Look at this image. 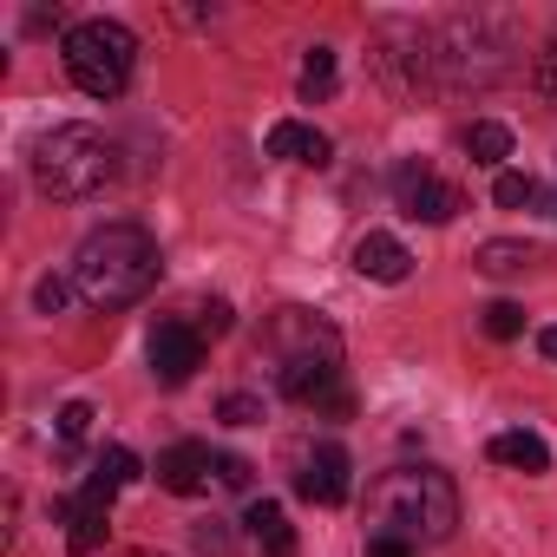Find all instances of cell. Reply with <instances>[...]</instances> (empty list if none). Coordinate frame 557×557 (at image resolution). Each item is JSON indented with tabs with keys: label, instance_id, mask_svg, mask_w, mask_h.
Instances as JSON below:
<instances>
[{
	"label": "cell",
	"instance_id": "obj_5",
	"mask_svg": "<svg viewBox=\"0 0 557 557\" xmlns=\"http://www.w3.org/2000/svg\"><path fill=\"white\" fill-rule=\"evenodd\" d=\"M505 66H511V40L485 14H453L433 40V73L446 86H492Z\"/></svg>",
	"mask_w": 557,
	"mask_h": 557
},
{
	"label": "cell",
	"instance_id": "obj_31",
	"mask_svg": "<svg viewBox=\"0 0 557 557\" xmlns=\"http://www.w3.org/2000/svg\"><path fill=\"white\" fill-rule=\"evenodd\" d=\"M537 348H544V361H557V329H544V335H537Z\"/></svg>",
	"mask_w": 557,
	"mask_h": 557
},
{
	"label": "cell",
	"instance_id": "obj_16",
	"mask_svg": "<svg viewBox=\"0 0 557 557\" xmlns=\"http://www.w3.org/2000/svg\"><path fill=\"white\" fill-rule=\"evenodd\" d=\"M53 518L66 524V544H73V557H92L99 544H106V511H79V505H53Z\"/></svg>",
	"mask_w": 557,
	"mask_h": 557
},
{
	"label": "cell",
	"instance_id": "obj_22",
	"mask_svg": "<svg viewBox=\"0 0 557 557\" xmlns=\"http://www.w3.org/2000/svg\"><path fill=\"white\" fill-rule=\"evenodd\" d=\"M479 322H485L492 342H518V335H524V309H518V302H492Z\"/></svg>",
	"mask_w": 557,
	"mask_h": 557
},
{
	"label": "cell",
	"instance_id": "obj_23",
	"mask_svg": "<svg viewBox=\"0 0 557 557\" xmlns=\"http://www.w3.org/2000/svg\"><path fill=\"white\" fill-rule=\"evenodd\" d=\"M216 420H223V426H262V400H256V394H223Z\"/></svg>",
	"mask_w": 557,
	"mask_h": 557
},
{
	"label": "cell",
	"instance_id": "obj_12",
	"mask_svg": "<svg viewBox=\"0 0 557 557\" xmlns=\"http://www.w3.org/2000/svg\"><path fill=\"white\" fill-rule=\"evenodd\" d=\"M329 132H315V125H302V119H283V125H269V158H283V164H329Z\"/></svg>",
	"mask_w": 557,
	"mask_h": 557
},
{
	"label": "cell",
	"instance_id": "obj_13",
	"mask_svg": "<svg viewBox=\"0 0 557 557\" xmlns=\"http://www.w3.org/2000/svg\"><path fill=\"white\" fill-rule=\"evenodd\" d=\"M243 524H249V537H256L262 557H296V524H289V511L275 505V498H256Z\"/></svg>",
	"mask_w": 557,
	"mask_h": 557
},
{
	"label": "cell",
	"instance_id": "obj_18",
	"mask_svg": "<svg viewBox=\"0 0 557 557\" xmlns=\"http://www.w3.org/2000/svg\"><path fill=\"white\" fill-rule=\"evenodd\" d=\"M531 262H537L531 243H505V236L479 243V269H485V275H518V269H531Z\"/></svg>",
	"mask_w": 557,
	"mask_h": 557
},
{
	"label": "cell",
	"instance_id": "obj_7",
	"mask_svg": "<svg viewBox=\"0 0 557 557\" xmlns=\"http://www.w3.org/2000/svg\"><path fill=\"white\" fill-rule=\"evenodd\" d=\"M262 342H269V355L275 361H342V335L322 322V315H309V309H275L269 315V329H262Z\"/></svg>",
	"mask_w": 557,
	"mask_h": 557
},
{
	"label": "cell",
	"instance_id": "obj_19",
	"mask_svg": "<svg viewBox=\"0 0 557 557\" xmlns=\"http://www.w3.org/2000/svg\"><path fill=\"white\" fill-rule=\"evenodd\" d=\"M544 190H537V177L531 171H498V184H492V203L498 210H531Z\"/></svg>",
	"mask_w": 557,
	"mask_h": 557
},
{
	"label": "cell",
	"instance_id": "obj_2",
	"mask_svg": "<svg viewBox=\"0 0 557 557\" xmlns=\"http://www.w3.org/2000/svg\"><path fill=\"white\" fill-rule=\"evenodd\" d=\"M368 518H374V531H394V537H407V544H420V537L440 544V537H453V524H459V492H453V479L433 472V466H394V472L374 479Z\"/></svg>",
	"mask_w": 557,
	"mask_h": 557
},
{
	"label": "cell",
	"instance_id": "obj_32",
	"mask_svg": "<svg viewBox=\"0 0 557 557\" xmlns=\"http://www.w3.org/2000/svg\"><path fill=\"white\" fill-rule=\"evenodd\" d=\"M125 557H151V550H125Z\"/></svg>",
	"mask_w": 557,
	"mask_h": 557
},
{
	"label": "cell",
	"instance_id": "obj_15",
	"mask_svg": "<svg viewBox=\"0 0 557 557\" xmlns=\"http://www.w3.org/2000/svg\"><path fill=\"white\" fill-rule=\"evenodd\" d=\"M498 466H518V472H550V446L537 440V433H492V446H485Z\"/></svg>",
	"mask_w": 557,
	"mask_h": 557
},
{
	"label": "cell",
	"instance_id": "obj_10",
	"mask_svg": "<svg viewBox=\"0 0 557 557\" xmlns=\"http://www.w3.org/2000/svg\"><path fill=\"white\" fill-rule=\"evenodd\" d=\"M355 269L368 275V283H407L413 249L400 236H387V230H368V236H355Z\"/></svg>",
	"mask_w": 557,
	"mask_h": 557
},
{
	"label": "cell",
	"instance_id": "obj_26",
	"mask_svg": "<svg viewBox=\"0 0 557 557\" xmlns=\"http://www.w3.org/2000/svg\"><path fill=\"white\" fill-rule=\"evenodd\" d=\"M86 433H92V407H86V400H66V407H60V440L73 446V440H86Z\"/></svg>",
	"mask_w": 557,
	"mask_h": 557
},
{
	"label": "cell",
	"instance_id": "obj_6",
	"mask_svg": "<svg viewBox=\"0 0 557 557\" xmlns=\"http://www.w3.org/2000/svg\"><path fill=\"white\" fill-rule=\"evenodd\" d=\"M394 203L413 216V223H453L459 210H466V197H459V184H446L426 158H400L394 164Z\"/></svg>",
	"mask_w": 557,
	"mask_h": 557
},
{
	"label": "cell",
	"instance_id": "obj_25",
	"mask_svg": "<svg viewBox=\"0 0 557 557\" xmlns=\"http://www.w3.org/2000/svg\"><path fill=\"white\" fill-rule=\"evenodd\" d=\"M79 289L66 283V275H40V289H34V302H40V315H60L66 302H73Z\"/></svg>",
	"mask_w": 557,
	"mask_h": 557
},
{
	"label": "cell",
	"instance_id": "obj_1",
	"mask_svg": "<svg viewBox=\"0 0 557 557\" xmlns=\"http://www.w3.org/2000/svg\"><path fill=\"white\" fill-rule=\"evenodd\" d=\"M164 275V256H158V236L138 230V223H106L79 243L73 256V289L79 302L92 309H132L138 296H151V283Z\"/></svg>",
	"mask_w": 557,
	"mask_h": 557
},
{
	"label": "cell",
	"instance_id": "obj_8",
	"mask_svg": "<svg viewBox=\"0 0 557 557\" xmlns=\"http://www.w3.org/2000/svg\"><path fill=\"white\" fill-rule=\"evenodd\" d=\"M197 368H203V335L190 322H158L151 329V374L164 387H184Z\"/></svg>",
	"mask_w": 557,
	"mask_h": 557
},
{
	"label": "cell",
	"instance_id": "obj_11",
	"mask_svg": "<svg viewBox=\"0 0 557 557\" xmlns=\"http://www.w3.org/2000/svg\"><path fill=\"white\" fill-rule=\"evenodd\" d=\"M210 472H216V459H210V446H197V440H177L171 453H158V485L177 492V498H197V492L210 485Z\"/></svg>",
	"mask_w": 557,
	"mask_h": 557
},
{
	"label": "cell",
	"instance_id": "obj_28",
	"mask_svg": "<svg viewBox=\"0 0 557 557\" xmlns=\"http://www.w3.org/2000/svg\"><path fill=\"white\" fill-rule=\"evenodd\" d=\"M197 550H203V557H230V531H223L216 518H203V524H197Z\"/></svg>",
	"mask_w": 557,
	"mask_h": 557
},
{
	"label": "cell",
	"instance_id": "obj_17",
	"mask_svg": "<svg viewBox=\"0 0 557 557\" xmlns=\"http://www.w3.org/2000/svg\"><path fill=\"white\" fill-rule=\"evenodd\" d=\"M466 158H472V164H492V171H498V164L511 158V132H505L498 119H479V125H466Z\"/></svg>",
	"mask_w": 557,
	"mask_h": 557
},
{
	"label": "cell",
	"instance_id": "obj_14",
	"mask_svg": "<svg viewBox=\"0 0 557 557\" xmlns=\"http://www.w3.org/2000/svg\"><path fill=\"white\" fill-rule=\"evenodd\" d=\"M335 374H342V361H289L275 374V387L289 400H302V407H315V400H335Z\"/></svg>",
	"mask_w": 557,
	"mask_h": 557
},
{
	"label": "cell",
	"instance_id": "obj_9",
	"mask_svg": "<svg viewBox=\"0 0 557 557\" xmlns=\"http://www.w3.org/2000/svg\"><path fill=\"white\" fill-rule=\"evenodd\" d=\"M296 492H302L309 505H342V498H348V453H342L335 440H322L315 453H302Z\"/></svg>",
	"mask_w": 557,
	"mask_h": 557
},
{
	"label": "cell",
	"instance_id": "obj_29",
	"mask_svg": "<svg viewBox=\"0 0 557 557\" xmlns=\"http://www.w3.org/2000/svg\"><path fill=\"white\" fill-rule=\"evenodd\" d=\"M216 479H223L230 492H243V485H249V459H236V453H216Z\"/></svg>",
	"mask_w": 557,
	"mask_h": 557
},
{
	"label": "cell",
	"instance_id": "obj_27",
	"mask_svg": "<svg viewBox=\"0 0 557 557\" xmlns=\"http://www.w3.org/2000/svg\"><path fill=\"white\" fill-rule=\"evenodd\" d=\"M236 329V309L230 302H203V322H197V335H230Z\"/></svg>",
	"mask_w": 557,
	"mask_h": 557
},
{
	"label": "cell",
	"instance_id": "obj_30",
	"mask_svg": "<svg viewBox=\"0 0 557 557\" xmlns=\"http://www.w3.org/2000/svg\"><path fill=\"white\" fill-rule=\"evenodd\" d=\"M368 557H413V544L394 537V531H374V537H368Z\"/></svg>",
	"mask_w": 557,
	"mask_h": 557
},
{
	"label": "cell",
	"instance_id": "obj_21",
	"mask_svg": "<svg viewBox=\"0 0 557 557\" xmlns=\"http://www.w3.org/2000/svg\"><path fill=\"white\" fill-rule=\"evenodd\" d=\"M92 472H99L106 485H119V492H125V485L138 479V453H132V446H106V453L92 459Z\"/></svg>",
	"mask_w": 557,
	"mask_h": 557
},
{
	"label": "cell",
	"instance_id": "obj_4",
	"mask_svg": "<svg viewBox=\"0 0 557 557\" xmlns=\"http://www.w3.org/2000/svg\"><path fill=\"white\" fill-rule=\"evenodd\" d=\"M132 66H138V40L119 21H79L66 34V79L86 99H119L132 86Z\"/></svg>",
	"mask_w": 557,
	"mask_h": 557
},
{
	"label": "cell",
	"instance_id": "obj_3",
	"mask_svg": "<svg viewBox=\"0 0 557 557\" xmlns=\"http://www.w3.org/2000/svg\"><path fill=\"white\" fill-rule=\"evenodd\" d=\"M119 177V145L92 125H53L34 145V184L60 203H79L92 190H106Z\"/></svg>",
	"mask_w": 557,
	"mask_h": 557
},
{
	"label": "cell",
	"instance_id": "obj_20",
	"mask_svg": "<svg viewBox=\"0 0 557 557\" xmlns=\"http://www.w3.org/2000/svg\"><path fill=\"white\" fill-rule=\"evenodd\" d=\"M335 92V47H309L302 60V99H329Z\"/></svg>",
	"mask_w": 557,
	"mask_h": 557
},
{
	"label": "cell",
	"instance_id": "obj_24",
	"mask_svg": "<svg viewBox=\"0 0 557 557\" xmlns=\"http://www.w3.org/2000/svg\"><path fill=\"white\" fill-rule=\"evenodd\" d=\"M531 86H537V92H544V99L557 106V34H550V40L537 47V60H531Z\"/></svg>",
	"mask_w": 557,
	"mask_h": 557
}]
</instances>
